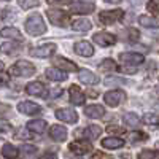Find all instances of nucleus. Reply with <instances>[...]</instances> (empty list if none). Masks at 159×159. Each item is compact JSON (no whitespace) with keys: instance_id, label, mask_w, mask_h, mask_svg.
I'll list each match as a JSON object with an SVG mask.
<instances>
[{"instance_id":"obj_1","label":"nucleus","mask_w":159,"mask_h":159,"mask_svg":"<svg viewBox=\"0 0 159 159\" xmlns=\"http://www.w3.org/2000/svg\"><path fill=\"white\" fill-rule=\"evenodd\" d=\"M25 32H27L29 35H42L46 32V25H45V21L43 18L37 15V13H34V15H30L27 19H25Z\"/></svg>"},{"instance_id":"obj_2","label":"nucleus","mask_w":159,"mask_h":159,"mask_svg":"<svg viewBox=\"0 0 159 159\" xmlns=\"http://www.w3.org/2000/svg\"><path fill=\"white\" fill-rule=\"evenodd\" d=\"M8 73L11 76H19V78L32 76L35 73V67L27 61H18L15 65H11V67L8 69Z\"/></svg>"},{"instance_id":"obj_3","label":"nucleus","mask_w":159,"mask_h":159,"mask_svg":"<svg viewBox=\"0 0 159 159\" xmlns=\"http://www.w3.org/2000/svg\"><path fill=\"white\" fill-rule=\"evenodd\" d=\"M46 16L51 21V24L59 25V27H67V25L70 24V16L62 10H48Z\"/></svg>"},{"instance_id":"obj_4","label":"nucleus","mask_w":159,"mask_h":159,"mask_svg":"<svg viewBox=\"0 0 159 159\" xmlns=\"http://www.w3.org/2000/svg\"><path fill=\"white\" fill-rule=\"evenodd\" d=\"M56 49H57L56 43H46V45H42V46L32 48L30 54L34 57H38V59H45V57H51L52 54H54Z\"/></svg>"},{"instance_id":"obj_5","label":"nucleus","mask_w":159,"mask_h":159,"mask_svg":"<svg viewBox=\"0 0 159 159\" xmlns=\"http://www.w3.org/2000/svg\"><path fill=\"white\" fill-rule=\"evenodd\" d=\"M96 10V3L94 2H73L69 3V11L72 13H78V15H89Z\"/></svg>"},{"instance_id":"obj_6","label":"nucleus","mask_w":159,"mask_h":159,"mask_svg":"<svg viewBox=\"0 0 159 159\" xmlns=\"http://www.w3.org/2000/svg\"><path fill=\"white\" fill-rule=\"evenodd\" d=\"M105 102H107V105H110V107H118L121 102L126 100V94L124 91H119V89H113V91H108L107 94L103 96Z\"/></svg>"},{"instance_id":"obj_7","label":"nucleus","mask_w":159,"mask_h":159,"mask_svg":"<svg viewBox=\"0 0 159 159\" xmlns=\"http://www.w3.org/2000/svg\"><path fill=\"white\" fill-rule=\"evenodd\" d=\"M124 16V11L123 10H111V11H102L100 13V22L103 24H113L119 19H123Z\"/></svg>"},{"instance_id":"obj_8","label":"nucleus","mask_w":159,"mask_h":159,"mask_svg":"<svg viewBox=\"0 0 159 159\" xmlns=\"http://www.w3.org/2000/svg\"><path fill=\"white\" fill-rule=\"evenodd\" d=\"M92 40L99 45V46H111L116 43V37L113 34H108V32H97Z\"/></svg>"},{"instance_id":"obj_9","label":"nucleus","mask_w":159,"mask_h":159,"mask_svg":"<svg viewBox=\"0 0 159 159\" xmlns=\"http://www.w3.org/2000/svg\"><path fill=\"white\" fill-rule=\"evenodd\" d=\"M56 118L61 119V121H64V123H70V124L78 121V115L72 108H59V110H56Z\"/></svg>"},{"instance_id":"obj_10","label":"nucleus","mask_w":159,"mask_h":159,"mask_svg":"<svg viewBox=\"0 0 159 159\" xmlns=\"http://www.w3.org/2000/svg\"><path fill=\"white\" fill-rule=\"evenodd\" d=\"M119 61L126 65H139L145 61V57L139 52H123V54H119Z\"/></svg>"},{"instance_id":"obj_11","label":"nucleus","mask_w":159,"mask_h":159,"mask_svg":"<svg viewBox=\"0 0 159 159\" xmlns=\"http://www.w3.org/2000/svg\"><path fill=\"white\" fill-rule=\"evenodd\" d=\"M73 51L76 52L78 56H83V57H91L92 54H94V48H92V45L89 42H76L75 46H73Z\"/></svg>"},{"instance_id":"obj_12","label":"nucleus","mask_w":159,"mask_h":159,"mask_svg":"<svg viewBox=\"0 0 159 159\" xmlns=\"http://www.w3.org/2000/svg\"><path fill=\"white\" fill-rule=\"evenodd\" d=\"M69 150H70L72 153H75V154H86V153L92 151V145H91L89 142H84V140H83V142H81V140H76V142L70 143Z\"/></svg>"},{"instance_id":"obj_13","label":"nucleus","mask_w":159,"mask_h":159,"mask_svg":"<svg viewBox=\"0 0 159 159\" xmlns=\"http://www.w3.org/2000/svg\"><path fill=\"white\" fill-rule=\"evenodd\" d=\"M49 135L56 142H64V140H67V129L61 124H54L49 129Z\"/></svg>"},{"instance_id":"obj_14","label":"nucleus","mask_w":159,"mask_h":159,"mask_svg":"<svg viewBox=\"0 0 159 159\" xmlns=\"http://www.w3.org/2000/svg\"><path fill=\"white\" fill-rule=\"evenodd\" d=\"M78 78H80V81L84 83V84H97L99 83V76H96V73H92L88 69L78 70Z\"/></svg>"},{"instance_id":"obj_15","label":"nucleus","mask_w":159,"mask_h":159,"mask_svg":"<svg viewBox=\"0 0 159 159\" xmlns=\"http://www.w3.org/2000/svg\"><path fill=\"white\" fill-rule=\"evenodd\" d=\"M69 96H70V102L73 105H83L84 102V94H83V91L80 89L76 84H72L69 88Z\"/></svg>"},{"instance_id":"obj_16","label":"nucleus","mask_w":159,"mask_h":159,"mask_svg":"<svg viewBox=\"0 0 159 159\" xmlns=\"http://www.w3.org/2000/svg\"><path fill=\"white\" fill-rule=\"evenodd\" d=\"M52 64H56V69L57 70H61V69L62 70H67V72H76L78 70L76 64L72 62V61H69V59H65V57H56Z\"/></svg>"},{"instance_id":"obj_17","label":"nucleus","mask_w":159,"mask_h":159,"mask_svg":"<svg viewBox=\"0 0 159 159\" xmlns=\"http://www.w3.org/2000/svg\"><path fill=\"white\" fill-rule=\"evenodd\" d=\"M18 111L22 115H35L40 111V107L34 102H21L18 105Z\"/></svg>"},{"instance_id":"obj_18","label":"nucleus","mask_w":159,"mask_h":159,"mask_svg":"<svg viewBox=\"0 0 159 159\" xmlns=\"http://www.w3.org/2000/svg\"><path fill=\"white\" fill-rule=\"evenodd\" d=\"M102 147L107 150H118V148L124 147V140L118 139V137H107L102 140Z\"/></svg>"},{"instance_id":"obj_19","label":"nucleus","mask_w":159,"mask_h":159,"mask_svg":"<svg viewBox=\"0 0 159 159\" xmlns=\"http://www.w3.org/2000/svg\"><path fill=\"white\" fill-rule=\"evenodd\" d=\"M45 86L40 83V81H32L25 86V91H27V94L30 96H45Z\"/></svg>"},{"instance_id":"obj_20","label":"nucleus","mask_w":159,"mask_h":159,"mask_svg":"<svg viewBox=\"0 0 159 159\" xmlns=\"http://www.w3.org/2000/svg\"><path fill=\"white\" fill-rule=\"evenodd\" d=\"M84 115L88 118H102L105 115V110L102 105H88V107L84 108Z\"/></svg>"},{"instance_id":"obj_21","label":"nucleus","mask_w":159,"mask_h":159,"mask_svg":"<svg viewBox=\"0 0 159 159\" xmlns=\"http://www.w3.org/2000/svg\"><path fill=\"white\" fill-rule=\"evenodd\" d=\"M0 35L3 38H11V40H15V42H21L22 40V35H21L19 29H16V27H5V29L0 30Z\"/></svg>"},{"instance_id":"obj_22","label":"nucleus","mask_w":159,"mask_h":159,"mask_svg":"<svg viewBox=\"0 0 159 159\" xmlns=\"http://www.w3.org/2000/svg\"><path fill=\"white\" fill-rule=\"evenodd\" d=\"M45 75L51 80V81H65V78H67V75H65L62 70H57L56 67H49V69H46Z\"/></svg>"},{"instance_id":"obj_23","label":"nucleus","mask_w":159,"mask_h":159,"mask_svg":"<svg viewBox=\"0 0 159 159\" xmlns=\"http://www.w3.org/2000/svg\"><path fill=\"white\" fill-rule=\"evenodd\" d=\"M91 21H88V19H84V18H80V19H75L73 22H72V29L73 30H76V32H88V30H91Z\"/></svg>"},{"instance_id":"obj_24","label":"nucleus","mask_w":159,"mask_h":159,"mask_svg":"<svg viewBox=\"0 0 159 159\" xmlns=\"http://www.w3.org/2000/svg\"><path fill=\"white\" fill-rule=\"evenodd\" d=\"M27 129L35 132V134H42V132L46 130V121H43V119H34V121H29Z\"/></svg>"},{"instance_id":"obj_25","label":"nucleus","mask_w":159,"mask_h":159,"mask_svg":"<svg viewBox=\"0 0 159 159\" xmlns=\"http://www.w3.org/2000/svg\"><path fill=\"white\" fill-rule=\"evenodd\" d=\"M100 134H102V127H100V126H88V127L81 132V135H83L84 139H89V140L97 139Z\"/></svg>"},{"instance_id":"obj_26","label":"nucleus","mask_w":159,"mask_h":159,"mask_svg":"<svg viewBox=\"0 0 159 159\" xmlns=\"http://www.w3.org/2000/svg\"><path fill=\"white\" fill-rule=\"evenodd\" d=\"M18 153H19V151L13 147L11 143H5L3 147H2V154H3L7 159H16V157H18Z\"/></svg>"},{"instance_id":"obj_27","label":"nucleus","mask_w":159,"mask_h":159,"mask_svg":"<svg viewBox=\"0 0 159 159\" xmlns=\"http://www.w3.org/2000/svg\"><path fill=\"white\" fill-rule=\"evenodd\" d=\"M121 37H123L124 40H127V42H137L139 37H140V34H139V30L134 29V27H127V29L121 34Z\"/></svg>"},{"instance_id":"obj_28","label":"nucleus","mask_w":159,"mask_h":159,"mask_svg":"<svg viewBox=\"0 0 159 159\" xmlns=\"http://www.w3.org/2000/svg\"><path fill=\"white\" fill-rule=\"evenodd\" d=\"M139 22H140V25H143V27H148V29L157 27L156 18H151V16H140V18H139Z\"/></svg>"},{"instance_id":"obj_29","label":"nucleus","mask_w":159,"mask_h":159,"mask_svg":"<svg viewBox=\"0 0 159 159\" xmlns=\"http://www.w3.org/2000/svg\"><path fill=\"white\" fill-rule=\"evenodd\" d=\"M123 119H124V123H126L127 126H130V127H137V126L140 124V118H139L135 113H126V115L123 116Z\"/></svg>"},{"instance_id":"obj_30","label":"nucleus","mask_w":159,"mask_h":159,"mask_svg":"<svg viewBox=\"0 0 159 159\" xmlns=\"http://www.w3.org/2000/svg\"><path fill=\"white\" fill-rule=\"evenodd\" d=\"M0 49H2V52H5V54H15L16 51H19V46L13 42H7V43H2Z\"/></svg>"},{"instance_id":"obj_31","label":"nucleus","mask_w":159,"mask_h":159,"mask_svg":"<svg viewBox=\"0 0 159 159\" xmlns=\"http://www.w3.org/2000/svg\"><path fill=\"white\" fill-rule=\"evenodd\" d=\"M116 69H118L116 64H115L111 59H103L102 64H100V70H102V72H113V70H116Z\"/></svg>"},{"instance_id":"obj_32","label":"nucleus","mask_w":159,"mask_h":159,"mask_svg":"<svg viewBox=\"0 0 159 159\" xmlns=\"http://www.w3.org/2000/svg\"><path fill=\"white\" fill-rule=\"evenodd\" d=\"M139 159H157V153L154 150H143L139 153Z\"/></svg>"},{"instance_id":"obj_33","label":"nucleus","mask_w":159,"mask_h":159,"mask_svg":"<svg viewBox=\"0 0 159 159\" xmlns=\"http://www.w3.org/2000/svg\"><path fill=\"white\" fill-rule=\"evenodd\" d=\"M40 5V2H37V0H19V7L21 8H24V10H27V8H35V7H38Z\"/></svg>"},{"instance_id":"obj_34","label":"nucleus","mask_w":159,"mask_h":159,"mask_svg":"<svg viewBox=\"0 0 159 159\" xmlns=\"http://www.w3.org/2000/svg\"><path fill=\"white\" fill-rule=\"evenodd\" d=\"M19 151L24 153V154H30V153H35L37 151V147H34V145H21Z\"/></svg>"},{"instance_id":"obj_35","label":"nucleus","mask_w":159,"mask_h":159,"mask_svg":"<svg viewBox=\"0 0 159 159\" xmlns=\"http://www.w3.org/2000/svg\"><path fill=\"white\" fill-rule=\"evenodd\" d=\"M121 83H126V80H121V78H111L108 76L107 80H105V84H121Z\"/></svg>"},{"instance_id":"obj_36","label":"nucleus","mask_w":159,"mask_h":159,"mask_svg":"<svg viewBox=\"0 0 159 159\" xmlns=\"http://www.w3.org/2000/svg\"><path fill=\"white\" fill-rule=\"evenodd\" d=\"M147 8L153 13V15H157V11H159V2H150L147 5Z\"/></svg>"},{"instance_id":"obj_37","label":"nucleus","mask_w":159,"mask_h":159,"mask_svg":"<svg viewBox=\"0 0 159 159\" xmlns=\"http://www.w3.org/2000/svg\"><path fill=\"white\" fill-rule=\"evenodd\" d=\"M145 123H150V124L156 126V123H157V118H156V115H154V113L147 115V116H145Z\"/></svg>"},{"instance_id":"obj_38","label":"nucleus","mask_w":159,"mask_h":159,"mask_svg":"<svg viewBox=\"0 0 159 159\" xmlns=\"http://www.w3.org/2000/svg\"><path fill=\"white\" fill-rule=\"evenodd\" d=\"M61 94H62V89H59V88L49 91V97H51V99H56V97H59Z\"/></svg>"},{"instance_id":"obj_39","label":"nucleus","mask_w":159,"mask_h":159,"mask_svg":"<svg viewBox=\"0 0 159 159\" xmlns=\"http://www.w3.org/2000/svg\"><path fill=\"white\" fill-rule=\"evenodd\" d=\"M139 139H145L143 134H139V132H135V134H130V140L132 142H139Z\"/></svg>"},{"instance_id":"obj_40","label":"nucleus","mask_w":159,"mask_h":159,"mask_svg":"<svg viewBox=\"0 0 159 159\" xmlns=\"http://www.w3.org/2000/svg\"><path fill=\"white\" fill-rule=\"evenodd\" d=\"M7 83H8V76H7V75H3V73H0V88L5 86Z\"/></svg>"},{"instance_id":"obj_41","label":"nucleus","mask_w":159,"mask_h":159,"mask_svg":"<svg viewBox=\"0 0 159 159\" xmlns=\"http://www.w3.org/2000/svg\"><path fill=\"white\" fill-rule=\"evenodd\" d=\"M121 72H124V73H135L137 69H135V67H123Z\"/></svg>"},{"instance_id":"obj_42","label":"nucleus","mask_w":159,"mask_h":159,"mask_svg":"<svg viewBox=\"0 0 159 159\" xmlns=\"http://www.w3.org/2000/svg\"><path fill=\"white\" fill-rule=\"evenodd\" d=\"M92 159H108V156L102 154L100 151H96V153H94V156H92Z\"/></svg>"},{"instance_id":"obj_43","label":"nucleus","mask_w":159,"mask_h":159,"mask_svg":"<svg viewBox=\"0 0 159 159\" xmlns=\"http://www.w3.org/2000/svg\"><path fill=\"white\" fill-rule=\"evenodd\" d=\"M40 159H57V156H56L54 153H46V154H43Z\"/></svg>"},{"instance_id":"obj_44","label":"nucleus","mask_w":159,"mask_h":159,"mask_svg":"<svg viewBox=\"0 0 159 159\" xmlns=\"http://www.w3.org/2000/svg\"><path fill=\"white\" fill-rule=\"evenodd\" d=\"M108 130H110V132H119V134L123 132V129L118 127V126H108Z\"/></svg>"},{"instance_id":"obj_45","label":"nucleus","mask_w":159,"mask_h":159,"mask_svg":"<svg viewBox=\"0 0 159 159\" xmlns=\"http://www.w3.org/2000/svg\"><path fill=\"white\" fill-rule=\"evenodd\" d=\"M0 70H3V62L0 61Z\"/></svg>"}]
</instances>
